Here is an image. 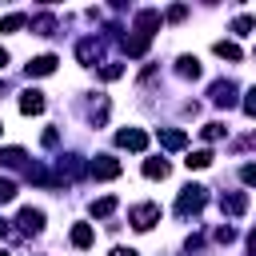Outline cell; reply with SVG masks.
<instances>
[{
  "instance_id": "11",
  "label": "cell",
  "mask_w": 256,
  "mask_h": 256,
  "mask_svg": "<svg viewBox=\"0 0 256 256\" xmlns=\"http://www.w3.org/2000/svg\"><path fill=\"white\" fill-rule=\"evenodd\" d=\"M56 56H36V60H28V76H52L56 72Z\"/></svg>"
},
{
  "instance_id": "16",
  "label": "cell",
  "mask_w": 256,
  "mask_h": 256,
  "mask_svg": "<svg viewBox=\"0 0 256 256\" xmlns=\"http://www.w3.org/2000/svg\"><path fill=\"white\" fill-rule=\"evenodd\" d=\"M28 24H32L36 36H52V32H56V16H48V12H44V16H32Z\"/></svg>"
},
{
  "instance_id": "6",
  "label": "cell",
  "mask_w": 256,
  "mask_h": 256,
  "mask_svg": "<svg viewBox=\"0 0 256 256\" xmlns=\"http://www.w3.org/2000/svg\"><path fill=\"white\" fill-rule=\"evenodd\" d=\"M208 96H212V104H220V108H232L240 96H236V84L232 80H216L212 88H208Z\"/></svg>"
},
{
  "instance_id": "18",
  "label": "cell",
  "mask_w": 256,
  "mask_h": 256,
  "mask_svg": "<svg viewBox=\"0 0 256 256\" xmlns=\"http://www.w3.org/2000/svg\"><path fill=\"white\" fill-rule=\"evenodd\" d=\"M212 52H216L220 60H240V56H244L236 40H216V48H212Z\"/></svg>"
},
{
  "instance_id": "7",
  "label": "cell",
  "mask_w": 256,
  "mask_h": 256,
  "mask_svg": "<svg viewBox=\"0 0 256 256\" xmlns=\"http://www.w3.org/2000/svg\"><path fill=\"white\" fill-rule=\"evenodd\" d=\"M16 228L36 236V232L44 228V212H40V208H20V216H16Z\"/></svg>"
},
{
  "instance_id": "14",
  "label": "cell",
  "mask_w": 256,
  "mask_h": 256,
  "mask_svg": "<svg viewBox=\"0 0 256 256\" xmlns=\"http://www.w3.org/2000/svg\"><path fill=\"white\" fill-rule=\"evenodd\" d=\"M176 72H180L184 80H200V60H196V56H180V60H176Z\"/></svg>"
},
{
  "instance_id": "31",
  "label": "cell",
  "mask_w": 256,
  "mask_h": 256,
  "mask_svg": "<svg viewBox=\"0 0 256 256\" xmlns=\"http://www.w3.org/2000/svg\"><path fill=\"white\" fill-rule=\"evenodd\" d=\"M184 16H188V8H184V4H176V8H168V20H184Z\"/></svg>"
},
{
  "instance_id": "25",
  "label": "cell",
  "mask_w": 256,
  "mask_h": 256,
  "mask_svg": "<svg viewBox=\"0 0 256 256\" xmlns=\"http://www.w3.org/2000/svg\"><path fill=\"white\" fill-rule=\"evenodd\" d=\"M124 76V64H104L100 68V80H120Z\"/></svg>"
},
{
  "instance_id": "36",
  "label": "cell",
  "mask_w": 256,
  "mask_h": 256,
  "mask_svg": "<svg viewBox=\"0 0 256 256\" xmlns=\"http://www.w3.org/2000/svg\"><path fill=\"white\" fill-rule=\"evenodd\" d=\"M0 256H8V252H4V248H0Z\"/></svg>"
},
{
  "instance_id": "30",
  "label": "cell",
  "mask_w": 256,
  "mask_h": 256,
  "mask_svg": "<svg viewBox=\"0 0 256 256\" xmlns=\"http://www.w3.org/2000/svg\"><path fill=\"white\" fill-rule=\"evenodd\" d=\"M216 240H220V244H232V240H236V232L224 224V228H216Z\"/></svg>"
},
{
  "instance_id": "2",
  "label": "cell",
  "mask_w": 256,
  "mask_h": 256,
  "mask_svg": "<svg viewBox=\"0 0 256 256\" xmlns=\"http://www.w3.org/2000/svg\"><path fill=\"white\" fill-rule=\"evenodd\" d=\"M128 220H132V228L148 232V228H156V224H160V208H156V204H136V208L128 212Z\"/></svg>"
},
{
  "instance_id": "22",
  "label": "cell",
  "mask_w": 256,
  "mask_h": 256,
  "mask_svg": "<svg viewBox=\"0 0 256 256\" xmlns=\"http://www.w3.org/2000/svg\"><path fill=\"white\" fill-rule=\"evenodd\" d=\"M112 212H116V196H100V200H92V216L104 220V216H112Z\"/></svg>"
},
{
  "instance_id": "37",
  "label": "cell",
  "mask_w": 256,
  "mask_h": 256,
  "mask_svg": "<svg viewBox=\"0 0 256 256\" xmlns=\"http://www.w3.org/2000/svg\"><path fill=\"white\" fill-rule=\"evenodd\" d=\"M0 132H4V124H0Z\"/></svg>"
},
{
  "instance_id": "10",
  "label": "cell",
  "mask_w": 256,
  "mask_h": 256,
  "mask_svg": "<svg viewBox=\"0 0 256 256\" xmlns=\"http://www.w3.org/2000/svg\"><path fill=\"white\" fill-rule=\"evenodd\" d=\"M160 148H168V152L188 148V132H180V128H164V132H160Z\"/></svg>"
},
{
  "instance_id": "19",
  "label": "cell",
  "mask_w": 256,
  "mask_h": 256,
  "mask_svg": "<svg viewBox=\"0 0 256 256\" xmlns=\"http://www.w3.org/2000/svg\"><path fill=\"white\" fill-rule=\"evenodd\" d=\"M92 240H96L92 236V224H72V244L76 248H92Z\"/></svg>"
},
{
  "instance_id": "35",
  "label": "cell",
  "mask_w": 256,
  "mask_h": 256,
  "mask_svg": "<svg viewBox=\"0 0 256 256\" xmlns=\"http://www.w3.org/2000/svg\"><path fill=\"white\" fill-rule=\"evenodd\" d=\"M0 236H8V224H4V220H0Z\"/></svg>"
},
{
  "instance_id": "1",
  "label": "cell",
  "mask_w": 256,
  "mask_h": 256,
  "mask_svg": "<svg viewBox=\"0 0 256 256\" xmlns=\"http://www.w3.org/2000/svg\"><path fill=\"white\" fill-rule=\"evenodd\" d=\"M204 204H208V188H200V184H188V188H180V196H176V212H180V216H196Z\"/></svg>"
},
{
  "instance_id": "17",
  "label": "cell",
  "mask_w": 256,
  "mask_h": 256,
  "mask_svg": "<svg viewBox=\"0 0 256 256\" xmlns=\"http://www.w3.org/2000/svg\"><path fill=\"white\" fill-rule=\"evenodd\" d=\"M120 44H124V52H128V56H144L152 40H144V36H136V32H132V36H124Z\"/></svg>"
},
{
  "instance_id": "23",
  "label": "cell",
  "mask_w": 256,
  "mask_h": 256,
  "mask_svg": "<svg viewBox=\"0 0 256 256\" xmlns=\"http://www.w3.org/2000/svg\"><path fill=\"white\" fill-rule=\"evenodd\" d=\"M212 160H216V156H212V152H208V148H200V152H192V156H188V160H184V164H188V168H208V164H212Z\"/></svg>"
},
{
  "instance_id": "33",
  "label": "cell",
  "mask_w": 256,
  "mask_h": 256,
  "mask_svg": "<svg viewBox=\"0 0 256 256\" xmlns=\"http://www.w3.org/2000/svg\"><path fill=\"white\" fill-rule=\"evenodd\" d=\"M248 252H252V256H256V232H252V236H248Z\"/></svg>"
},
{
  "instance_id": "20",
  "label": "cell",
  "mask_w": 256,
  "mask_h": 256,
  "mask_svg": "<svg viewBox=\"0 0 256 256\" xmlns=\"http://www.w3.org/2000/svg\"><path fill=\"white\" fill-rule=\"evenodd\" d=\"M24 24H28V16H24V12H8V16L0 20V32H20Z\"/></svg>"
},
{
  "instance_id": "24",
  "label": "cell",
  "mask_w": 256,
  "mask_h": 256,
  "mask_svg": "<svg viewBox=\"0 0 256 256\" xmlns=\"http://www.w3.org/2000/svg\"><path fill=\"white\" fill-rule=\"evenodd\" d=\"M252 28H256V16H236V20H232V32H236V36H248Z\"/></svg>"
},
{
  "instance_id": "12",
  "label": "cell",
  "mask_w": 256,
  "mask_h": 256,
  "mask_svg": "<svg viewBox=\"0 0 256 256\" xmlns=\"http://www.w3.org/2000/svg\"><path fill=\"white\" fill-rule=\"evenodd\" d=\"M84 172H88V164H84L80 156H60V176L76 180V176H84Z\"/></svg>"
},
{
  "instance_id": "27",
  "label": "cell",
  "mask_w": 256,
  "mask_h": 256,
  "mask_svg": "<svg viewBox=\"0 0 256 256\" xmlns=\"http://www.w3.org/2000/svg\"><path fill=\"white\" fill-rule=\"evenodd\" d=\"M240 108H244V112H248V116L256 120V88H248V92H244V100H240Z\"/></svg>"
},
{
  "instance_id": "29",
  "label": "cell",
  "mask_w": 256,
  "mask_h": 256,
  "mask_svg": "<svg viewBox=\"0 0 256 256\" xmlns=\"http://www.w3.org/2000/svg\"><path fill=\"white\" fill-rule=\"evenodd\" d=\"M240 180H244L248 188H256V164H244V168H240Z\"/></svg>"
},
{
  "instance_id": "5",
  "label": "cell",
  "mask_w": 256,
  "mask_h": 256,
  "mask_svg": "<svg viewBox=\"0 0 256 256\" xmlns=\"http://www.w3.org/2000/svg\"><path fill=\"white\" fill-rule=\"evenodd\" d=\"M116 144L128 148V152H144V148H148V132H144V128H120V132H116Z\"/></svg>"
},
{
  "instance_id": "34",
  "label": "cell",
  "mask_w": 256,
  "mask_h": 256,
  "mask_svg": "<svg viewBox=\"0 0 256 256\" xmlns=\"http://www.w3.org/2000/svg\"><path fill=\"white\" fill-rule=\"evenodd\" d=\"M4 64H8V52H4V48H0V68H4Z\"/></svg>"
},
{
  "instance_id": "21",
  "label": "cell",
  "mask_w": 256,
  "mask_h": 256,
  "mask_svg": "<svg viewBox=\"0 0 256 256\" xmlns=\"http://www.w3.org/2000/svg\"><path fill=\"white\" fill-rule=\"evenodd\" d=\"M144 176L148 180H164L168 176V160H144Z\"/></svg>"
},
{
  "instance_id": "8",
  "label": "cell",
  "mask_w": 256,
  "mask_h": 256,
  "mask_svg": "<svg viewBox=\"0 0 256 256\" xmlns=\"http://www.w3.org/2000/svg\"><path fill=\"white\" fill-rule=\"evenodd\" d=\"M220 208H224L228 216H244V212H248V196H244V192H224V196H220Z\"/></svg>"
},
{
  "instance_id": "15",
  "label": "cell",
  "mask_w": 256,
  "mask_h": 256,
  "mask_svg": "<svg viewBox=\"0 0 256 256\" xmlns=\"http://www.w3.org/2000/svg\"><path fill=\"white\" fill-rule=\"evenodd\" d=\"M24 148H0V168H24Z\"/></svg>"
},
{
  "instance_id": "28",
  "label": "cell",
  "mask_w": 256,
  "mask_h": 256,
  "mask_svg": "<svg viewBox=\"0 0 256 256\" xmlns=\"http://www.w3.org/2000/svg\"><path fill=\"white\" fill-rule=\"evenodd\" d=\"M8 200H16V184L0 176V204H8Z\"/></svg>"
},
{
  "instance_id": "3",
  "label": "cell",
  "mask_w": 256,
  "mask_h": 256,
  "mask_svg": "<svg viewBox=\"0 0 256 256\" xmlns=\"http://www.w3.org/2000/svg\"><path fill=\"white\" fill-rule=\"evenodd\" d=\"M160 24H164V16H160L156 8H144V12H136V36H144V40H152V36L160 32Z\"/></svg>"
},
{
  "instance_id": "32",
  "label": "cell",
  "mask_w": 256,
  "mask_h": 256,
  "mask_svg": "<svg viewBox=\"0 0 256 256\" xmlns=\"http://www.w3.org/2000/svg\"><path fill=\"white\" fill-rule=\"evenodd\" d=\"M108 256H136V252H132V248H112Z\"/></svg>"
},
{
  "instance_id": "9",
  "label": "cell",
  "mask_w": 256,
  "mask_h": 256,
  "mask_svg": "<svg viewBox=\"0 0 256 256\" xmlns=\"http://www.w3.org/2000/svg\"><path fill=\"white\" fill-rule=\"evenodd\" d=\"M20 112H24V116H40V112H44V92L28 88V92L20 96Z\"/></svg>"
},
{
  "instance_id": "13",
  "label": "cell",
  "mask_w": 256,
  "mask_h": 256,
  "mask_svg": "<svg viewBox=\"0 0 256 256\" xmlns=\"http://www.w3.org/2000/svg\"><path fill=\"white\" fill-rule=\"evenodd\" d=\"M76 56H80V64H96L100 60V40H80L76 44Z\"/></svg>"
},
{
  "instance_id": "26",
  "label": "cell",
  "mask_w": 256,
  "mask_h": 256,
  "mask_svg": "<svg viewBox=\"0 0 256 256\" xmlns=\"http://www.w3.org/2000/svg\"><path fill=\"white\" fill-rule=\"evenodd\" d=\"M200 136H204V140H220V136H224V124H216V120H212V124H204V128H200Z\"/></svg>"
},
{
  "instance_id": "4",
  "label": "cell",
  "mask_w": 256,
  "mask_h": 256,
  "mask_svg": "<svg viewBox=\"0 0 256 256\" xmlns=\"http://www.w3.org/2000/svg\"><path fill=\"white\" fill-rule=\"evenodd\" d=\"M88 176H92V180H116V176H120V160H116V156H96V160L88 164Z\"/></svg>"
}]
</instances>
